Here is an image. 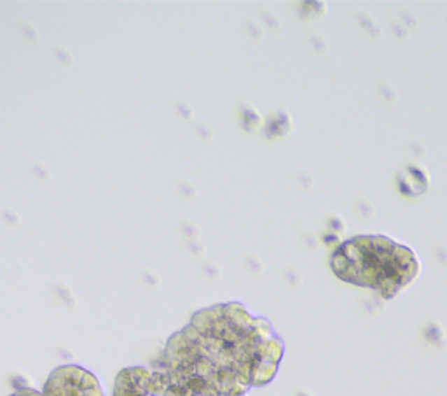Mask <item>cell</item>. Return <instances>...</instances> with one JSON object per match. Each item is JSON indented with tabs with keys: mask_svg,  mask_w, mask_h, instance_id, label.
<instances>
[{
	"mask_svg": "<svg viewBox=\"0 0 447 396\" xmlns=\"http://www.w3.org/2000/svg\"><path fill=\"white\" fill-rule=\"evenodd\" d=\"M10 396H44L41 393V391H35V390H30V388H21V390L14 391Z\"/></svg>",
	"mask_w": 447,
	"mask_h": 396,
	"instance_id": "obj_6",
	"label": "cell"
},
{
	"mask_svg": "<svg viewBox=\"0 0 447 396\" xmlns=\"http://www.w3.org/2000/svg\"><path fill=\"white\" fill-rule=\"evenodd\" d=\"M168 388L170 379L157 367H129L115 377L112 396H163Z\"/></svg>",
	"mask_w": 447,
	"mask_h": 396,
	"instance_id": "obj_4",
	"label": "cell"
},
{
	"mask_svg": "<svg viewBox=\"0 0 447 396\" xmlns=\"http://www.w3.org/2000/svg\"><path fill=\"white\" fill-rule=\"evenodd\" d=\"M285 344L266 318L225 302L192 314L168 339L159 367L170 384L194 381L229 396H245L276 377Z\"/></svg>",
	"mask_w": 447,
	"mask_h": 396,
	"instance_id": "obj_1",
	"label": "cell"
},
{
	"mask_svg": "<svg viewBox=\"0 0 447 396\" xmlns=\"http://www.w3.org/2000/svg\"><path fill=\"white\" fill-rule=\"evenodd\" d=\"M163 396H229V395L220 393V391L213 390V388L210 386H205V384L201 383L185 381V383L170 384V388H168L166 393H164Z\"/></svg>",
	"mask_w": 447,
	"mask_h": 396,
	"instance_id": "obj_5",
	"label": "cell"
},
{
	"mask_svg": "<svg viewBox=\"0 0 447 396\" xmlns=\"http://www.w3.org/2000/svg\"><path fill=\"white\" fill-rule=\"evenodd\" d=\"M44 396H105L93 372L79 365L56 367L42 390Z\"/></svg>",
	"mask_w": 447,
	"mask_h": 396,
	"instance_id": "obj_3",
	"label": "cell"
},
{
	"mask_svg": "<svg viewBox=\"0 0 447 396\" xmlns=\"http://www.w3.org/2000/svg\"><path fill=\"white\" fill-rule=\"evenodd\" d=\"M330 267L339 279L376 290L383 299L395 297L420 271L409 248L383 236H357L341 243Z\"/></svg>",
	"mask_w": 447,
	"mask_h": 396,
	"instance_id": "obj_2",
	"label": "cell"
}]
</instances>
